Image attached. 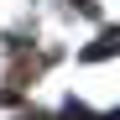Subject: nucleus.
Instances as JSON below:
<instances>
[{"instance_id":"nucleus-2","label":"nucleus","mask_w":120,"mask_h":120,"mask_svg":"<svg viewBox=\"0 0 120 120\" xmlns=\"http://www.w3.org/2000/svg\"><path fill=\"white\" fill-rule=\"evenodd\" d=\"M63 120H94V115H89L84 105H68V110H63Z\"/></svg>"},{"instance_id":"nucleus-1","label":"nucleus","mask_w":120,"mask_h":120,"mask_svg":"<svg viewBox=\"0 0 120 120\" xmlns=\"http://www.w3.org/2000/svg\"><path fill=\"white\" fill-rule=\"evenodd\" d=\"M110 52H120V26H105L94 37V42L84 47V63H99V57H110Z\"/></svg>"},{"instance_id":"nucleus-4","label":"nucleus","mask_w":120,"mask_h":120,"mask_svg":"<svg viewBox=\"0 0 120 120\" xmlns=\"http://www.w3.org/2000/svg\"><path fill=\"white\" fill-rule=\"evenodd\" d=\"M31 120H42V115H31Z\"/></svg>"},{"instance_id":"nucleus-3","label":"nucleus","mask_w":120,"mask_h":120,"mask_svg":"<svg viewBox=\"0 0 120 120\" xmlns=\"http://www.w3.org/2000/svg\"><path fill=\"white\" fill-rule=\"evenodd\" d=\"M105 120H120V110H115V115H105Z\"/></svg>"}]
</instances>
